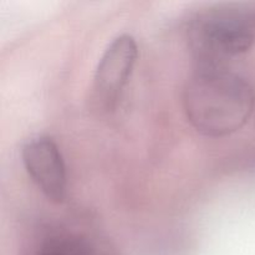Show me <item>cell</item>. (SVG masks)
Wrapping results in <instances>:
<instances>
[{
    "label": "cell",
    "mask_w": 255,
    "mask_h": 255,
    "mask_svg": "<svg viewBox=\"0 0 255 255\" xmlns=\"http://www.w3.org/2000/svg\"><path fill=\"white\" fill-rule=\"evenodd\" d=\"M21 157L27 174L44 196L56 203L64 201L66 167L57 144L49 137H36L24 144Z\"/></svg>",
    "instance_id": "4"
},
{
    "label": "cell",
    "mask_w": 255,
    "mask_h": 255,
    "mask_svg": "<svg viewBox=\"0 0 255 255\" xmlns=\"http://www.w3.org/2000/svg\"><path fill=\"white\" fill-rule=\"evenodd\" d=\"M138 57L131 35L116 37L102 55L94 77V96L100 105L112 107L121 96Z\"/></svg>",
    "instance_id": "3"
},
{
    "label": "cell",
    "mask_w": 255,
    "mask_h": 255,
    "mask_svg": "<svg viewBox=\"0 0 255 255\" xmlns=\"http://www.w3.org/2000/svg\"><path fill=\"white\" fill-rule=\"evenodd\" d=\"M187 41L199 67H223L255 41V2L227 1L203 7L192 16Z\"/></svg>",
    "instance_id": "2"
},
{
    "label": "cell",
    "mask_w": 255,
    "mask_h": 255,
    "mask_svg": "<svg viewBox=\"0 0 255 255\" xmlns=\"http://www.w3.org/2000/svg\"><path fill=\"white\" fill-rule=\"evenodd\" d=\"M255 106L253 87L224 67H199L183 90V109L192 126L208 137L239 131Z\"/></svg>",
    "instance_id": "1"
},
{
    "label": "cell",
    "mask_w": 255,
    "mask_h": 255,
    "mask_svg": "<svg viewBox=\"0 0 255 255\" xmlns=\"http://www.w3.org/2000/svg\"><path fill=\"white\" fill-rule=\"evenodd\" d=\"M24 255H116L101 234L71 224H55L41 229Z\"/></svg>",
    "instance_id": "5"
}]
</instances>
